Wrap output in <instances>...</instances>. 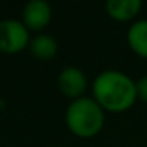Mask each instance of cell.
Returning a JSON list of instances; mask_svg holds the SVG:
<instances>
[{
    "instance_id": "1",
    "label": "cell",
    "mask_w": 147,
    "mask_h": 147,
    "mask_svg": "<svg viewBox=\"0 0 147 147\" xmlns=\"http://www.w3.org/2000/svg\"><path fill=\"white\" fill-rule=\"evenodd\" d=\"M92 98L109 112H125L136 103V81L119 70H105L92 82Z\"/></svg>"
},
{
    "instance_id": "2",
    "label": "cell",
    "mask_w": 147,
    "mask_h": 147,
    "mask_svg": "<svg viewBox=\"0 0 147 147\" xmlns=\"http://www.w3.org/2000/svg\"><path fill=\"white\" fill-rule=\"evenodd\" d=\"M65 123L74 136L89 139L96 136L105 127V109L92 96L84 95L78 100H71L67 106Z\"/></svg>"
},
{
    "instance_id": "3",
    "label": "cell",
    "mask_w": 147,
    "mask_h": 147,
    "mask_svg": "<svg viewBox=\"0 0 147 147\" xmlns=\"http://www.w3.org/2000/svg\"><path fill=\"white\" fill-rule=\"evenodd\" d=\"M30 32L22 21L3 19L0 21V52L14 55L22 52L30 45Z\"/></svg>"
},
{
    "instance_id": "4",
    "label": "cell",
    "mask_w": 147,
    "mask_h": 147,
    "mask_svg": "<svg viewBox=\"0 0 147 147\" xmlns=\"http://www.w3.org/2000/svg\"><path fill=\"white\" fill-rule=\"evenodd\" d=\"M52 19V8L46 0H30L24 5L21 21L29 32H41Z\"/></svg>"
},
{
    "instance_id": "5",
    "label": "cell",
    "mask_w": 147,
    "mask_h": 147,
    "mask_svg": "<svg viewBox=\"0 0 147 147\" xmlns=\"http://www.w3.org/2000/svg\"><path fill=\"white\" fill-rule=\"evenodd\" d=\"M59 90L71 100L84 96L87 89V76L78 67H65L57 76Z\"/></svg>"
},
{
    "instance_id": "6",
    "label": "cell",
    "mask_w": 147,
    "mask_h": 147,
    "mask_svg": "<svg viewBox=\"0 0 147 147\" xmlns=\"http://www.w3.org/2000/svg\"><path fill=\"white\" fill-rule=\"evenodd\" d=\"M142 8L141 0H108L105 5L106 14L117 22H130Z\"/></svg>"
},
{
    "instance_id": "7",
    "label": "cell",
    "mask_w": 147,
    "mask_h": 147,
    "mask_svg": "<svg viewBox=\"0 0 147 147\" xmlns=\"http://www.w3.org/2000/svg\"><path fill=\"white\" fill-rule=\"evenodd\" d=\"M127 43L136 55L147 59V19H138L128 27Z\"/></svg>"
},
{
    "instance_id": "8",
    "label": "cell",
    "mask_w": 147,
    "mask_h": 147,
    "mask_svg": "<svg viewBox=\"0 0 147 147\" xmlns=\"http://www.w3.org/2000/svg\"><path fill=\"white\" fill-rule=\"evenodd\" d=\"M29 51L38 60H51L57 55L59 51V43L55 38L48 33H38L30 40Z\"/></svg>"
},
{
    "instance_id": "9",
    "label": "cell",
    "mask_w": 147,
    "mask_h": 147,
    "mask_svg": "<svg viewBox=\"0 0 147 147\" xmlns=\"http://www.w3.org/2000/svg\"><path fill=\"white\" fill-rule=\"evenodd\" d=\"M136 95L138 100L147 103V76H142L136 81Z\"/></svg>"
}]
</instances>
